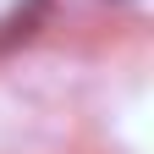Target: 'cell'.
Returning a JSON list of instances; mask_svg holds the SVG:
<instances>
[]
</instances>
